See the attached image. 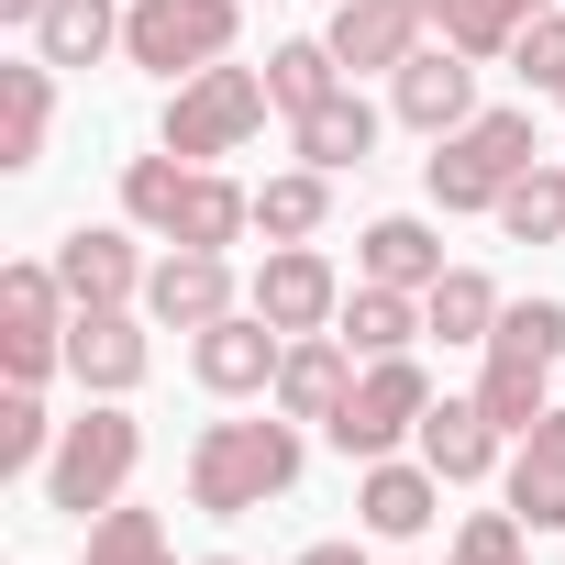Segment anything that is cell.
I'll use <instances>...</instances> for the list:
<instances>
[{"label":"cell","instance_id":"obj_10","mask_svg":"<svg viewBox=\"0 0 565 565\" xmlns=\"http://www.w3.org/2000/svg\"><path fill=\"white\" fill-rule=\"evenodd\" d=\"M255 311H266L277 333H333V311H344V277H333V255H311V244H277V255L255 266Z\"/></svg>","mask_w":565,"mask_h":565},{"label":"cell","instance_id":"obj_4","mask_svg":"<svg viewBox=\"0 0 565 565\" xmlns=\"http://www.w3.org/2000/svg\"><path fill=\"white\" fill-rule=\"evenodd\" d=\"M521 167H532V111H477V122L433 134V156H422V178H433L444 211H499V189Z\"/></svg>","mask_w":565,"mask_h":565},{"label":"cell","instance_id":"obj_23","mask_svg":"<svg viewBox=\"0 0 565 565\" xmlns=\"http://www.w3.org/2000/svg\"><path fill=\"white\" fill-rule=\"evenodd\" d=\"M366 156H377V111H366L355 89H333L322 111H300V167L344 178V167H366Z\"/></svg>","mask_w":565,"mask_h":565},{"label":"cell","instance_id":"obj_19","mask_svg":"<svg viewBox=\"0 0 565 565\" xmlns=\"http://www.w3.org/2000/svg\"><path fill=\"white\" fill-rule=\"evenodd\" d=\"M355 510H366V532H377V543H411V532H433V510H444V477H433V466H399V455H377V466H366V488H355Z\"/></svg>","mask_w":565,"mask_h":565},{"label":"cell","instance_id":"obj_13","mask_svg":"<svg viewBox=\"0 0 565 565\" xmlns=\"http://www.w3.org/2000/svg\"><path fill=\"white\" fill-rule=\"evenodd\" d=\"M344 388H355V344L344 333H289V355H277V411L289 422H333L344 411Z\"/></svg>","mask_w":565,"mask_h":565},{"label":"cell","instance_id":"obj_26","mask_svg":"<svg viewBox=\"0 0 565 565\" xmlns=\"http://www.w3.org/2000/svg\"><path fill=\"white\" fill-rule=\"evenodd\" d=\"M422 333H444V344H488L499 333V289L477 266H444L433 289H422Z\"/></svg>","mask_w":565,"mask_h":565},{"label":"cell","instance_id":"obj_11","mask_svg":"<svg viewBox=\"0 0 565 565\" xmlns=\"http://www.w3.org/2000/svg\"><path fill=\"white\" fill-rule=\"evenodd\" d=\"M145 366H156V344H145L134 311H78V322H67V377H78L89 399H134Z\"/></svg>","mask_w":565,"mask_h":565},{"label":"cell","instance_id":"obj_22","mask_svg":"<svg viewBox=\"0 0 565 565\" xmlns=\"http://www.w3.org/2000/svg\"><path fill=\"white\" fill-rule=\"evenodd\" d=\"M366 277H377V289H433V277H444V233L433 222H411V211H388V222H366Z\"/></svg>","mask_w":565,"mask_h":565},{"label":"cell","instance_id":"obj_3","mask_svg":"<svg viewBox=\"0 0 565 565\" xmlns=\"http://www.w3.org/2000/svg\"><path fill=\"white\" fill-rule=\"evenodd\" d=\"M145 466V422L122 411V399H100L89 422H67L56 433V455H45V499L67 510V521H100L111 499H122V477Z\"/></svg>","mask_w":565,"mask_h":565},{"label":"cell","instance_id":"obj_5","mask_svg":"<svg viewBox=\"0 0 565 565\" xmlns=\"http://www.w3.org/2000/svg\"><path fill=\"white\" fill-rule=\"evenodd\" d=\"M422 411H433V377H422V355H366V377L344 388V411L322 422L355 466H377V455H399V444H422Z\"/></svg>","mask_w":565,"mask_h":565},{"label":"cell","instance_id":"obj_2","mask_svg":"<svg viewBox=\"0 0 565 565\" xmlns=\"http://www.w3.org/2000/svg\"><path fill=\"white\" fill-rule=\"evenodd\" d=\"M554 366H565V300H521V311H499V333H488V377H477V399H488V422L521 444L554 399Z\"/></svg>","mask_w":565,"mask_h":565},{"label":"cell","instance_id":"obj_38","mask_svg":"<svg viewBox=\"0 0 565 565\" xmlns=\"http://www.w3.org/2000/svg\"><path fill=\"white\" fill-rule=\"evenodd\" d=\"M411 12H422V23H444V12H455V0H411Z\"/></svg>","mask_w":565,"mask_h":565},{"label":"cell","instance_id":"obj_35","mask_svg":"<svg viewBox=\"0 0 565 565\" xmlns=\"http://www.w3.org/2000/svg\"><path fill=\"white\" fill-rule=\"evenodd\" d=\"M510 67H521L532 89H565V12H532L521 45H510Z\"/></svg>","mask_w":565,"mask_h":565},{"label":"cell","instance_id":"obj_15","mask_svg":"<svg viewBox=\"0 0 565 565\" xmlns=\"http://www.w3.org/2000/svg\"><path fill=\"white\" fill-rule=\"evenodd\" d=\"M399 122H411V134H455V122H477V56L422 45V56L399 67Z\"/></svg>","mask_w":565,"mask_h":565},{"label":"cell","instance_id":"obj_6","mask_svg":"<svg viewBox=\"0 0 565 565\" xmlns=\"http://www.w3.org/2000/svg\"><path fill=\"white\" fill-rule=\"evenodd\" d=\"M266 111H277V100H266V78H255V67H200V78H178V100H167V156L211 167V156L255 145V122H266Z\"/></svg>","mask_w":565,"mask_h":565},{"label":"cell","instance_id":"obj_30","mask_svg":"<svg viewBox=\"0 0 565 565\" xmlns=\"http://www.w3.org/2000/svg\"><path fill=\"white\" fill-rule=\"evenodd\" d=\"M89 565H178V554H167V521H156V510H122V499H111V510L89 521Z\"/></svg>","mask_w":565,"mask_h":565},{"label":"cell","instance_id":"obj_18","mask_svg":"<svg viewBox=\"0 0 565 565\" xmlns=\"http://www.w3.org/2000/svg\"><path fill=\"white\" fill-rule=\"evenodd\" d=\"M244 233H255V189H233L222 167H189V189H178V211H167V244L222 255V244H244Z\"/></svg>","mask_w":565,"mask_h":565},{"label":"cell","instance_id":"obj_21","mask_svg":"<svg viewBox=\"0 0 565 565\" xmlns=\"http://www.w3.org/2000/svg\"><path fill=\"white\" fill-rule=\"evenodd\" d=\"M45 134H56V67H0V167H45Z\"/></svg>","mask_w":565,"mask_h":565},{"label":"cell","instance_id":"obj_17","mask_svg":"<svg viewBox=\"0 0 565 565\" xmlns=\"http://www.w3.org/2000/svg\"><path fill=\"white\" fill-rule=\"evenodd\" d=\"M56 277H67L78 311H122V300L145 289V266H134V244H122L111 222H78V233L56 244Z\"/></svg>","mask_w":565,"mask_h":565},{"label":"cell","instance_id":"obj_41","mask_svg":"<svg viewBox=\"0 0 565 565\" xmlns=\"http://www.w3.org/2000/svg\"><path fill=\"white\" fill-rule=\"evenodd\" d=\"M554 100H565V89H554Z\"/></svg>","mask_w":565,"mask_h":565},{"label":"cell","instance_id":"obj_7","mask_svg":"<svg viewBox=\"0 0 565 565\" xmlns=\"http://www.w3.org/2000/svg\"><path fill=\"white\" fill-rule=\"evenodd\" d=\"M233 23H244V0H134L122 12V56L156 67V78H200V67H222Z\"/></svg>","mask_w":565,"mask_h":565},{"label":"cell","instance_id":"obj_28","mask_svg":"<svg viewBox=\"0 0 565 565\" xmlns=\"http://www.w3.org/2000/svg\"><path fill=\"white\" fill-rule=\"evenodd\" d=\"M322 211H333V178H322V167H289V178L255 189V233H277V244H311Z\"/></svg>","mask_w":565,"mask_h":565},{"label":"cell","instance_id":"obj_12","mask_svg":"<svg viewBox=\"0 0 565 565\" xmlns=\"http://www.w3.org/2000/svg\"><path fill=\"white\" fill-rule=\"evenodd\" d=\"M145 311H156L167 333H211V322H222V311H244V300H233V266H222V255L178 244V255L145 277Z\"/></svg>","mask_w":565,"mask_h":565},{"label":"cell","instance_id":"obj_32","mask_svg":"<svg viewBox=\"0 0 565 565\" xmlns=\"http://www.w3.org/2000/svg\"><path fill=\"white\" fill-rule=\"evenodd\" d=\"M178 189H189V156H134V167H122V211H134L145 233H167Z\"/></svg>","mask_w":565,"mask_h":565},{"label":"cell","instance_id":"obj_27","mask_svg":"<svg viewBox=\"0 0 565 565\" xmlns=\"http://www.w3.org/2000/svg\"><path fill=\"white\" fill-rule=\"evenodd\" d=\"M333 89H344V56H333L322 34H311V45H277V56H266V100L289 111V122H300V111H322Z\"/></svg>","mask_w":565,"mask_h":565},{"label":"cell","instance_id":"obj_40","mask_svg":"<svg viewBox=\"0 0 565 565\" xmlns=\"http://www.w3.org/2000/svg\"><path fill=\"white\" fill-rule=\"evenodd\" d=\"M200 565H233V554H200Z\"/></svg>","mask_w":565,"mask_h":565},{"label":"cell","instance_id":"obj_16","mask_svg":"<svg viewBox=\"0 0 565 565\" xmlns=\"http://www.w3.org/2000/svg\"><path fill=\"white\" fill-rule=\"evenodd\" d=\"M499 444H510V433L488 422V399H433V411H422V466H433L444 488H477V477L499 466Z\"/></svg>","mask_w":565,"mask_h":565},{"label":"cell","instance_id":"obj_33","mask_svg":"<svg viewBox=\"0 0 565 565\" xmlns=\"http://www.w3.org/2000/svg\"><path fill=\"white\" fill-rule=\"evenodd\" d=\"M521 532H532L521 510H477V521L455 532V554H444V565H532V543H521Z\"/></svg>","mask_w":565,"mask_h":565},{"label":"cell","instance_id":"obj_14","mask_svg":"<svg viewBox=\"0 0 565 565\" xmlns=\"http://www.w3.org/2000/svg\"><path fill=\"white\" fill-rule=\"evenodd\" d=\"M322 45H333L355 78H366V67L399 78V67L422 56V12H411V0H333V34H322Z\"/></svg>","mask_w":565,"mask_h":565},{"label":"cell","instance_id":"obj_31","mask_svg":"<svg viewBox=\"0 0 565 565\" xmlns=\"http://www.w3.org/2000/svg\"><path fill=\"white\" fill-rule=\"evenodd\" d=\"M521 23H532L521 0H455V12H444V45H455V56H510Z\"/></svg>","mask_w":565,"mask_h":565},{"label":"cell","instance_id":"obj_1","mask_svg":"<svg viewBox=\"0 0 565 565\" xmlns=\"http://www.w3.org/2000/svg\"><path fill=\"white\" fill-rule=\"evenodd\" d=\"M289 488H300V422L289 411L277 422H211L189 444V510H211V521H244Z\"/></svg>","mask_w":565,"mask_h":565},{"label":"cell","instance_id":"obj_37","mask_svg":"<svg viewBox=\"0 0 565 565\" xmlns=\"http://www.w3.org/2000/svg\"><path fill=\"white\" fill-rule=\"evenodd\" d=\"M0 23H23V34H34V23H45V0H0Z\"/></svg>","mask_w":565,"mask_h":565},{"label":"cell","instance_id":"obj_24","mask_svg":"<svg viewBox=\"0 0 565 565\" xmlns=\"http://www.w3.org/2000/svg\"><path fill=\"white\" fill-rule=\"evenodd\" d=\"M122 45V12L111 0H45V23H34V56L45 67H100Z\"/></svg>","mask_w":565,"mask_h":565},{"label":"cell","instance_id":"obj_29","mask_svg":"<svg viewBox=\"0 0 565 565\" xmlns=\"http://www.w3.org/2000/svg\"><path fill=\"white\" fill-rule=\"evenodd\" d=\"M499 233H510V244H554V233H565V167H521V178L499 189Z\"/></svg>","mask_w":565,"mask_h":565},{"label":"cell","instance_id":"obj_9","mask_svg":"<svg viewBox=\"0 0 565 565\" xmlns=\"http://www.w3.org/2000/svg\"><path fill=\"white\" fill-rule=\"evenodd\" d=\"M277 355H289V333H277L255 300H244V311H222L211 333H189V366H200V388H211V399H255V388H277Z\"/></svg>","mask_w":565,"mask_h":565},{"label":"cell","instance_id":"obj_20","mask_svg":"<svg viewBox=\"0 0 565 565\" xmlns=\"http://www.w3.org/2000/svg\"><path fill=\"white\" fill-rule=\"evenodd\" d=\"M510 510H521L532 532H565V411H543V422L521 433V455H510Z\"/></svg>","mask_w":565,"mask_h":565},{"label":"cell","instance_id":"obj_36","mask_svg":"<svg viewBox=\"0 0 565 565\" xmlns=\"http://www.w3.org/2000/svg\"><path fill=\"white\" fill-rule=\"evenodd\" d=\"M300 565H366V554H355V543H311Z\"/></svg>","mask_w":565,"mask_h":565},{"label":"cell","instance_id":"obj_8","mask_svg":"<svg viewBox=\"0 0 565 565\" xmlns=\"http://www.w3.org/2000/svg\"><path fill=\"white\" fill-rule=\"evenodd\" d=\"M0 366H12V388H45L67 366V277L56 266L0 277Z\"/></svg>","mask_w":565,"mask_h":565},{"label":"cell","instance_id":"obj_39","mask_svg":"<svg viewBox=\"0 0 565 565\" xmlns=\"http://www.w3.org/2000/svg\"><path fill=\"white\" fill-rule=\"evenodd\" d=\"M521 12H554V0H521Z\"/></svg>","mask_w":565,"mask_h":565},{"label":"cell","instance_id":"obj_34","mask_svg":"<svg viewBox=\"0 0 565 565\" xmlns=\"http://www.w3.org/2000/svg\"><path fill=\"white\" fill-rule=\"evenodd\" d=\"M45 455H56V422H45L34 388H12L0 399V466H45Z\"/></svg>","mask_w":565,"mask_h":565},{"label":"cell","instance_id":"obj_25","mask_svg":"<svg viewBox=\"0 0 565 565\" xmlns=\"http://www.w3.org/2000/svg\"><path fill=\"white\" fill-rule=\"evenodd\" d=\"M333 333L355 344V355H411V333H422V300L411 289H344V311H333Z\"/></svg>","mask_w":565,"mask_h":565}]
</instances>
